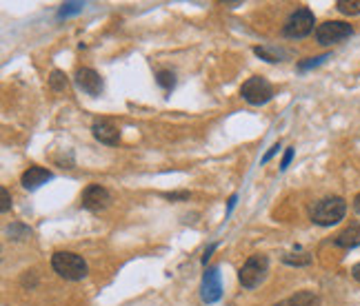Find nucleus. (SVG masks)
Segmentation results:
<instances>
[{
    "instance_id": "26",
    "label": "nucleus",
    "mask_w": 360,
    "mask_h": 306,
    "mask_svg": "<svg viewBox=\"0 0 360 306\" xmlns=\"http://www.w3.org/2000/svg\"><path fill=\"white\" fill-rule=\"evenodd\" d=\"M292 158H294V149H287L285 158H283V162H281V171H285V169H287L289 162H292Z\"/></svg>"
},
{
    "instance_id": "25",
    "label": "nucleus",
    "mask_w": 360,
    "mask_h": 306,
    "mask_svg": "<svg viewBox=\"0 0 360 306\" xmlns=\"http://www.w3.org/2000/svg\"><path fill=\"white\" fill-rule=\"evenodd\" d=\"M278 149H281V142H276V145H274V147H271V149L265 153V156H262V164H267V162H269V160L276 156V153H278Z\"/></svg>"
},
{
    "instance_id": "6",
    "label": "nucleus",
    "mask_w": 360,
    "mask_h": 306,
    "mask_svg": "<svg viewBox=\"0 0 360 306\" xmlns=\"http://www.w3.org/2000/svg\"><path fill=\"white\" fill-rule=\"evenodd\" d=\"M240 95H243L245 102L260 107V105H267L274 98V87L269 85V80L254 76V78H249L247 82H243Z\"/></svg>"
},
{
    "instance_id": "9",
    "label": "nucleus",
    "mask_w": 360,
    "mask_h": 306,
    "mask_svg": "<svg viewBox=\"0 0 360 306\" xmlns=\"http://www.w3.org/2000/svg\"><path fill=\"white\" fill-rule=\"evenodd\" d=\"M91 133H94L96 140L107 145V147L120 145V129L116 127V122L109 120V118H96L91 124Z\"/></svg>"
},
{
    "instance_id": "4",
    "label": "nucleus",
    "mask_w": 360,
    "mask_h": 306,
    "mask_svg": "<svg viewBox=\"0 0 360 306\" xmlns=\"http://www.w3.org/2000/svg\"><path fill=\"white\" fill-rule=\"evenodd\" d=\"M267 273H269V258L262 253H256L252 258H247V262L240 267L238 280L245 288H256L265 282Z\"/></svg>"
},
{
    "instance_id": "7",
    "label": "nucleus",
    "mask_w": 360,
    "mask_h": 306,
    "mask_svg": "<svg viewBox=\"0 0 360 306\" xmlns=\"http://www.w3.org/2000/svg\"><path fill=\"white\" fill-rule=\"evenodd\" d=\"M112 204V193L101 185H89L80 196V206L87 208L91 213H101Z\"/></svg>"
},
{
    "instance_id": "18",
    "label": "nucleus",
    "mask_w": 360,
    "mask_h": 306,
    "mask_svg": "<svg viewBox=\"0 0 360 306\" xmlns=\"http://www.w3.org/2000/svg\"><path fill=\"white\" fill-rule=\"evenodd\" d=\"M283 262L285 264H292V267H307V264L311 262V255L309 253H287L283 255Z\"/></svg>"
},
{
    "instance_id": "20",
    "label": "nucleus",
    "mask_w": 360,
    "mask_h": 306,
    "mask_svg": "<svg viewBox=\"0 0 360 306\" xmlns=\"http://www.w3.org/2000/svg\"><path fill=\"white\" fill-rule=\"evenodd\" d=\"M329 58V53H323V55H318V58H307V60H302L298 62V72H307V69L311 67H318V65H323L325 60Z\"/></svg>"
},
{
    "instance_id": "27",
    "label": "nucleus",
    "mask_w": 360,
    "mask_h": 306,
    "mask_svg": "<svg viewBox=\"0 0 360 306\" xmlns=\"http://www.w3.org/2000/svg\"><path fill=\"white\" fill-rule=\"evenodd\" d=\"M216 246H218V244H212L210 248H207V251H205V255H202V264H207V260L212 258V253L216 251Z\"/></svg>"
},
{
    "instance_id": "13",
    "label": "nucleus",
    "mask_w": 360,
    "mask_h": 306,
    "mask_svg": "<svg viewBox=\"0 0 360 306\" xmlns=\"http://www.w3.org/2000/svg\"><path fill=\"white\" fill-rule=\"evenodd\" d=\"M276 306H321V298L311 293V291H300V293L278 302Z\"/></svg>"
},
{
    "instance_id": "29",
    "label": "nucleus",
    "mask_w": 360,
    "mask_h": 306,
    "mask_svg": "<svg viewBox=\"0 0 360 306\" xmlns=\"http://www.w3.org/2000/svg\"><path fill=\"white\" fill-rule=\"evenodd\" d=\"M354 211H356V213H360V193L354 198Z\"/></svg>"
},
{
    "instance_id": "24",
    "label": "nucleus",
    "mask_w": 360,
    "mask_h": 306,
    "mask_svg": "<svg viewBox=\"0 0 360 306\" xmlns=\"http://www.w3.org/2000/svg\"><path fill=\"white\" fill-rule=\"evenodd\" d=\"M20 284H22V286H30V288H34V286L38 284V277H36V273H34V271H27V273L20 277Z\"/></svg>"
},
{
    "instance_id": "17",
    "label": "nucleus",
    "mask_w": 360,
    "mask_h": 306,
    "mask_svg": "<svg viewBox=\"0 0 360 306\" xmlns=\"http://www.w3.org/2000/svg\"><path fill=\"white\" fill-rule=\"evenodd\" d=\"M156 82L165 91H172L176 85V76H174V72H169V69H160V72L156 74Z\"/></svg>"
},
{
    "instance_id": "15",
    "label": "nucleus",
    "mask_w": 360,
    "mask_h": 306,
    "mask_svg": "<svg viewBox=\"0 0 360 306\" xmlns=\"http://www.w3.org/2000/svg\"><path fill=\"white\" fill-rule=\"evenodd\" d=\"M49 87H51V91H56V93L65 91V89L69 87V78H67V74L60 72V69H53L51 76H49Z\"/></svg>"
},
{
    "instance_id": "28",
    "label": "nucleus",
    "mask_w": 360,
    "mask_h": 306,
    "mask_svg": "<svg viewBox=\"0 0 360 306\" xmlns=\"http://www.w3.org/2000/svg\"><path fill=\"white\" fill-rule=\"evenodd\" d=\"M352 277H354V280H358V282H360V262H358V264H354V267H352Z\"/></svg>"
},
{
    "instance_id": "23",
    "label": "nucleus",
    "mask_w": 360,
    "mask_h": 306,
    "mask_svg": "<svg viewBox=\"0 0 360 306\" xmlns=\"http://www.w3.org/2000/svg\"><path fill=\"white\" fill-rule=\"evenodd\" d=\"M0 200H3V204H0V211L7 213L9 208H11V196H9V191H7L5 187L0 189Z\"/></svg>"
},
{
    "instance_id": "5",
    "label": "nucleus",
    "mask_w": 360,
    "mask_h": 306,
    "mask_svg": "<svg viewBox=\"0 0 360 306\" xmlns=\"http://www.w3.org/2000/svg\"><path fill=\"white\" fill-rule=\"evenodd\" d=\"M352 34H354V27L345 20H327L316 27V40H318V45H323V47L342 43V40H347Z\"/></svg>"
},
{
    "instance_id": "2",
    "label": "nucleus",
    "mask_w": 360,
    "mask_h": 306,
    "mask_svg": "<svg viewBox=\"0 0 360 306\" xmlns=\"http://www.w3.org/2000/svg\"><path fill=\"white\" fill-rule=\"evenodd\" d=\"M51 269L67 282H80L87 277V262L82 255L72 251H56L51 255Z\"/></svg>"
},
{
    "instance_id": "8",
    "label": "nucleus",
    "mask_w": 360,
    "mask_h": 306,
    "mask_svg": "<svg viewBox=\"0 0 360 306\" xmlns=\"http://www.w3.org/2000/svg\"><path fill=\"white\" fill-rule=\"evenodd\" d=\"M200 298L207 304H216L220 298H223V282H220V269L212 267L207 269L202 275V282H200Z\"/></svg>"
},
{
    "instance_id": "30",
    "label": "nucleus",
    "mask_w": 360,
    "mask_h": 306,
    "mask_svg": "<svg viewBox=\"0 0 360 306\" xmlns=\"http://www.w3.org/2000/svg\"><path fill=\"white\" fill-rule=\"evenodd\" d=\"M233 204H236V196H231V198H229V204H227V213H231Z\"/></svg>"
},
{
    "instance_id": "21",
    "label": "nucleus",
    "mask_w": 360,
    "mask_h": 306,
    "mask_svg": "<svg viewBox=\"0 0 360 306\" xmlns=\"http://www.w3.org/2000/svg\"><path fill=\"white\" fill-rule=\"evenodd\" d=\"M82 3H65L63 9L58 11V18H67V16H74V13H80L82 11Z\"/></svg>"
},
{
    "instance_id": "22",
    "label": "nucleus",
    "mask_w": 360,
    "mask_h": 306,
    "mask_svg": "<svg viewBox=\"0 0 360 306\" xmlns=\"http://www.w3.org/2000/svg\"><path fill=\"white\" fill-rule=\"evenodd\" d=\"M162 198H167L172 202H183L189 200V191H174V193H162Z\"/></svg>"
},
{
    "instance_id": "12",
    "label": "nucleus",
    "mask_w": 360,
    "mask_h": 306,
    "mask_svg": "<svg viewBox=\"0 0 360 306\" xmlns=\"http://www.w3.org/2000/svg\"><path fill=\"white\" fill-rule=\"evenodd\" d=\"M334 244L340 246V248H356V246H360V225H352L345 231H340L334 238Z\"/></svg>"
},
{
    "instance_id": "3",
    "label": "nucleus",
    "mask_w": 360,
    "mask_h": 306,
    "mask_svg": "<svg viewBox=\"0 0 360 306\" xmlns=\"http://www.w3.org/2000/svg\"><path fill=\"white\" fill-rule=\"evenodd\" d=\"M314 11L309 7H298L296 11L289 13V18L283 25V36L289 40H300L304 36H309L314 32Z\"/></svg>"
},
{
    "instance_id": "11",
    "label": "nucleus",
    "mask_w": 360,
    "mask_h": 306,
    "mask_svg": "<svg viewBox=\"0 0 360 306\" xmlns=\"http://www.w3.org/2000/svg\"><path fill=\"white\" fill-rule=\"evenodd\" d=\"M51 178H53V173L49 169H45V166H30V169L20 175V185L27 191H36L43 185H47Z\"/></svg>"
},
{
    "instance_id": "16",
    "label": "nucleus",
    "mask_w": 360,
    "mask_h": 306,
    "mask_svg": "<svg viewBox=\"0 0 360 306\" xmlns=\"http://www.w3.org/2000/svg\"><path fill=\"white\" fill-rule=\"evenodd\" d=\"M336 9L345 16H358L360 13V0H338Z\"/></svg>"
},
{
    "instance_id": "10",
    "label": "nucleus",
    "mask_w": 360,
    "mask_h": 306,
    "mask_svg": "<svg viewBox=\"0 0 360 306\" xmlns=\"http://www.w3.org/2000/svg\"><path fill=\"white\" fill-rule=\"evenodd\" d=\"M76 85L80 91H85L87 95H101L103 93V78L98 72H94L89 67H82L76 72Z\"/></svg>"
},
{
    "instance_id": "19",
    "label": "nucleus",
    "mask_w": 360,
    "mask_h": 306,
    "mask_svg": "<svg viewBox=\"0 0 360 306\" xmlns=\"http://www.w3.org/2000/svg\"><path fill=\"white\" fill-rule=\"evenodd\" d=\"M7 233L11 235L13 240H25V238H30V235H32V229H27L22 225H11L7 229Z\"/></svg>"
},
{
    "instance_id": "14",
    "label": "nucleus",
    "mask_w": 360,
    "mask_h": 306,
    "mask_svg": "<svg viewBox=\"0 0 360 306\" xmlns=\"http://www.w3.org/2000/svg\"><path fill=\"white\" fill-rule=\"evenodd\" d=\"M254 53L260 55V58H262V60H267V62H281V60H283V55H285V51L278 49V47H256Z\"/></svg>"
},
{
    "instance_id": "1",
    "label": "nucleus",
    "mask_w": 360,
    "mask_h": 306,
    "mask_svg": "<svg viewBox=\"0 0 360 306\" xmlns=\"http://www.w3.org/2000/svg\"><path fill=\"white\" fill-rule=\"evenodd\" d=\"M347 213V202L340 196H329L309 206V220L318 227H334Z\"/></svg>"
}]
</instances>
